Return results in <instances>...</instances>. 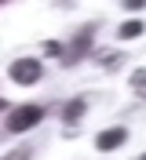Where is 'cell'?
Masks as SVG:
<instances>
[{"mask_svg":"<svg viewBox=\"0 0 146 160\" xmlns=\"http://www.w3.org/2000/svg\"><path fill=\"white\" fill-rule=\"evenodd\" d=\"M44 120V109L40 106H19L15 113H8V131L11 135H19V131H29L33 124Z\"/></svg>","mask_w":146,"mask_h":160,"instance_id":"1","label":"cell"},{"mask_svg":"<svg viewBox=\"0 0 146 160\" xmlns=\"http://www.w3.org/2000/svg\"><path fill=\"white\" fill-rule=\"evenodd\" d=\"M11 80H15V84H33V80H40V62L37 58L11 62Z\"/></svg>","mask_w":146,"mask_h":160,"instance_id":"2","label":"cell"},{"mask_svg":"<svg viewBox=\"0 0 146 160\" xmlns=\"http://www.w3.org/2000/svg\"><path fill=\"white\" fill-rule=\"evenodd\" d=\"M91 37H95V26H84V29L77 33V40H73L69 48H62V55H66V62H77L80 55H84V48L91 44Z\"/></svg>","mask_w":146,"mask_h":160,"instance_id":"3","label":"cell"},{"mask_svg":"<svg viewBox=\"0 0 146 160\" xmlns=\"http://www.w3.org/2000/svg\"><path fill=\"white\" fill-rule=\"evenodd\" d=\"M124 138H128L124 128H110V131H99L95 146H99L102 153H110V149H121V146H124Z\"/></svg>","mask_w":146,"mask_h":160,"instance_id":"4","label":"cell"},{"mask_svg":"<svg viewBox=\"0 0 146 160\" xmlns=\"http://www.w3.org/2000/svg\"><path fill=\"white\" fill-rule=\"evenodd\" d=\"M88 109V98H73L66 106V113H62V117H66V124H73V120H80V113Z\"/></svg>","mask_w":146,"mask_h":160,"instance_id":"5","label":"cell"},{"mask_svg":"<svg viewBox=\"0 0 146 160\" xmlns=\"http://www.w3.org/2000/svg\"><path fill=\"white\" fill-rule=\"evenodd\" d=\"M117 33H121V37H124V40H135L139 33H143V22H135V18H132V22H124V26H121V29H117Z\"/></svg>","mask_w":146,"mask_h":160,"instance_id":"6","label":"cell"},{"mask_svg":"<svg viewBox=\"0 0 146 160\" xmlns=\"http://www.w3.org/2000/svg\"><path fill=\"white\" fill-rule=\"evenodd\" d=\"M132 88L146 91V69H135V73H132Z\"/></svg>","mask_w":146,"mask_h":160,"instance_id":"7","label":"cell"},{"mask_svg":"<svg viewBox=\"0 0 146 160\" xmlns=\"http://www.w3.org/2000/svg\"><path fill=\"white\" fill-rule=\"evenodd\" d=\"M99 62H102V66H117L121 55H113V51H99Z\"/></svg>","mask_w":146,"mask_h":160,"instance_id":"8","label":"cell"},{"mask_svg":"<svg viewBox=\"0 0 146 160\" xmlns=\"http://www.w3.org/2000/svg\"><path fill=\"white\" fill-rule=\"evenodd\" d=\"M4 160H29V153H26V149H15V153H8Z\"/></svg>","mask_w":146,"mask_h":160,"instance_id":"9","label":"cell"},{"mask_svg":"<svg viewBox=\"0 0 146 160\" xmlns=\"http://www.w3.org/2000/svg\"><path fill=\"white\" fill-rule=\"evenodd\" d=\"M143 160H146V157H143Z\"/></svg>","mask_w":146,"mask_h":160,"instance_id":"10","label":"cell"}]
</instances>
